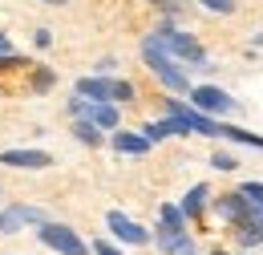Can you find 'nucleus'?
I'll return each instance as SVG.
<instances>
[{"label":"nucleus","mask_w":263,"mask_h":255,"mask_svg":"<svg viewBox=\"0 0 263 255\" xmlns=\"http://www.w3.org/2000/svg\"><path fill=\"white\" fill-rule=\"evenodd\" d=\"M142 61L150 65L154 73H158V81H162L166 89H174V94H186V89H191V81H186V73H182V65L174 61L170 53H162V49H158V45H154L150 37L142 41Z\"/></svg>","instance_id":"1"},{"label":"nucleus","mask_w":263,"mask_h":255,"mask_svg":"<svg viewBox=\"0 0 263 255\" xmlns=\"http://www.w3.org/2000/svg\"><path fill=\"white\" fill-rule=\"evenodd\" d=\"M49 251H57V255H89V243L73 231V227H65V223H41V235H36Z\"/></svg>","instance_id":"2"},{"label":"nucleus","mask_w":263,"mask_h":255,"mask_svg":"<svg viewBox=\"0 0 263 255\" xmlns=\"http://www.w3.org/2000/svg\"><path fill=\"white\" fill-rule=\"evenodd\" d=\"M77 97H85V101H130L134 85L130 81H114V77H81Z\"/></svg>","instance_id":"3"},{"label":"nucleus","mask_w":263,"mask_h":255,"mask_svg":"<svg viewBox=\"0 0 263 255\" xmlns=\"http://www.w3.org/2000/svg\"><path fill=\"white\" fill-rule=\"evenodd\" d=\"M162 53H170V57H178V61H206V53H202V45H198L191 32H174V29H158L154 37H150Z\"/></svg>","instance_id":"4"},{"label":"nucleus","mask_w":263,"mask_h":255,"mask_svg":"<svg viewBox=\"0 0 263 255\" xmlns=\"http://www.w3.org/2000/svg\"><path fill=\"white\" fill-rule=\"evenodd\" d=\"M191 105H195L198 114H206V118H219V114L239 110V105H235V97L223 94L219 85H195V89H191Z\"/></svg>","instance_id":"5"},{"label":"nucleus","mask_w":263,"mask_h":255,"mask_svg":"<svg viewBox=\"0 0 263 255\" xmlns=\"http://www.w3.org/2000/svg\"><path fill=\"white\" fill-rule=\"evenodd\" d=\"M41 223H45V211H41V207L16 203V207H4V211H0V235H16V231H25V227H41Z\"/></svg>","instance_id":"6"},{"label":"nucleus","mask_w":263,"mask_h":255,"mask_svg":"<svg viewBox=\"0 0 263 255\" xmlns=\"http://www.w3.org/2000/svg\"><path fill=\"white\" fill-rule=\"evenodd\" d=\"M105 223H109V231H114L122 243H130V247H146V243H150V231L142 223H134L130 215H122V211H109Z\"/></svg>","instance_id":"7"},{"label":"nucleus","mask_w":263,"mask_h":255,"mask_svg":"<svg viewBox=\"0 0 263 255\" xmlns=\"http://www.w3.org/2000/svg\"><path fill=\"white\" fill-rule=\"evenodd\" d=\"M215 215H219L223 223H231V227L247 223V219H259V215H255V207H251L239 191H235V194H223V198L215 203Z\"/></svg>","instance_id":"8"},{"label":"nucleus","mask_w":263,"mask_h":255,"mask_svg":"<svg viewBox=\"0 0 263 255\" xmlns=\"http://www.w3.org/2000/svg\"><path fill=\"white\" fill-rule=\"evenodd\" d=\"M0 162L4 166H16V170H45V166H53V158L45 150H4Z\"/></svg>","instance_id":"9"},{"label":"nucleus","mask_w":263,"mask_h":255,"mask_svg":"<svg viewBox=\"0 0 263 255\" xmlns=\"http://www.w3.org/2000/svg\"><path fill=\"white\" fill-rule=\"evenodd\" d=\"M109 142H114V150H118V154H134V158H138V154H146V150L154 146L146 134H134V130H114V138H109Z\"/></svg>","instance_id":"10"},{"label":"nucleus","mask_w":263,"mask_h":255,"mask_svg":"<svg viewBox=\"0 0 263 255\" xmlns=\"http://www.w3.org/2000/svg\"><path fill=\"white\" fill-rule=\"evenodd\" d=\"M150 142H162V138H182V134H191V126L182 122V118H174V114H166L162 122H150V126L142 130Z\"/></svg>","instance_id":"11"},{"label":"nucleus","mask_w":263,"mask_h":255,"mask_svg":"<svg viewBox=\"0 0 263 255\" xmlns=\"http://www.w3.org/2000/svg\"><path fill=\"white\" fill-rule=\"evenodd\" d=\"M166 255H198V247L191 243V235L186 231H158V239H154Z\"/></svg>","instance_id":"12"},{"label":"nucleus","mask_w":263,"mask_h":255,"mask_svg":"<svg viewBox=\"0 0 263 255\" xmlns=\"http://www.w3.org/2000/svg\"><path fill=\"white\" fill-rule=\"evenodd\" d=\"M206 198H211V187H206V183H195V187L186 191V198L178 203V211H182L186 219H195V215H202V207H206Z\"/></svg>","instance_id":"13"},{"label":"nucleus","mask_w":263,"mask_h":255,"mask_svg":"<svg viewBox=\"0 0 263 255\" xmlns=\"http://www.w3.org/2000/svg\"><path fill=\"white\" fill-rule=\"evenodd\" d=\"M235 239L243 243V247H259L263 243V219H247V223L235 227Z\"/></svg>","instance_id":"14"},{"label":"nucleus","mask_w":263,"mask_h":255,"mask_svg":"<svg viewBox=\"0 0 263 255\" xmlns=\"http://www.w3.org/2000/svg\"><path fill=\"white\" fill-rule=\"evenodd\" d=\"M162 231H186V215H182L174 203L162 207Z\"/></svg>","instance_id":"15"},{"label":"nucleus","mask_w":263,"mask_h":255,"mask_svg":"<svg viewBox=\"0 0 263 255\" xmlns=\"http://www.w3.org/2000/svg\"><path fill=\"white\" fill-rule=\"evenodd\" d=\"M73 134H77V138H81L85 146H98V142H101V130L93 126L89 118H77V126H73Z\"/></svg>","instance_id":"16"},{"label":"nucleus","mask_w":263,"mask_h":255,"mask_svg":"<svg viewBox=\"0 0 263 255\" xmlns=\"http://www.w3.org/2000/svg\"><path fill=\"white\" fill-rule=\"evenodd\" d=\"M239 194L255 207V215L263 219V183H243V187H239Z\"/></svg>","instance_id":"17"},{"label":"nucleus","mask_w":263,"mask_h":255,"mask_svg":"<svg viewBox=\"0 0 263 255\" xmlns=\"http://www.w3.org/2000/svg\"><path fill=\"white\" fill-rule=\"evenodd\" d=\"M206 12H219V16H231L235 12V0H198Z\"/></svg>","instance_id":"18"},{"label":"nucleus","mask_w":263,"mask_h":255,"mask_svg":"<svg viewBox=\"0 0 263 255\" xmlns=\"http://www.w3.org/2000/svg\"><path fill=\"white\" fill-rule=\"evenodd\" d=\"M36 89H49L53 85V69H36V81H33Z\"/></svg>","instance_id":"19"},{"label":"nucleus","mask_w":263,"mask_h":255,"mask_svg":"<svg viewBox=\"0 0 263 255\" xmlns=\"http://www.w3.org/2000/svg\"><path fill=\"white\" fill-rule=\"evenodd\" d=\"M211 166H215V170H235V158H231V154H215Z\"/></svg>","instance_id":"20"},{"label":"nucleus","mask_w":263,"mask_h":255,"mask_svg":"<svg viewBox=\"0 0 263 255\" xmlns=\"http://www.w3.org/2000/svg\"><path fill=\"white\" fill-rule=\"evenodd\" d=\"M89 251H93V255H122L118 247H114V243H105V239H98V243H93Z\"/></svg>","instance_id":"21"},{"label":"nucleus","mask_w":263,"mask_h":255,"mask_svg":"<svg viewBox=\"0 0 263 255\" xmlns=\"http://www.w3.org/2000/svg\"><path fill=\"white\" fill-rule=\"evenodd\" d=\"M154 8H162V12L174 16V12H182V0H154Z\"/></svg>","instance_id":"22"},{"label":"nucleus","mask_w":263,"mask_h":255,"mask_svg":"<svg viewBox=\"0 0 263 255\" xmlns=\"http://www.w3.org/2000/svg\"><path fill=\"white\" fill-rule=\"evenodd\" d=\"M33 41H36V49H49V45H53V32H49V29H36Z\"/></svg>","instance_id":"23"},{"label":"nucleus","mask_w":263,"mask_h":255,"mask_svg":"<svg viewBox=\"0 0 263 255\" xmlns=\"http://www.w3.org/2000/svg\"><path fill=\"white\" fill-rule=\"evenodd\" d=\"M0 53H12V41H8L4 32H0Z\"/></svg>","instance_id":"24"},{"label":"nucleus","mask_w":263,"mask_h":255,"mask_svg":"<svg viewBox=\"0 0 263 255\" xmlns=\"http://www.w3.org/2000/svg\"><path fill=\"white\" fill-rule=\"evenodd\" d=\"M45 4H69V0H45Z\"/></svg>","instance_id":"25"},{"label":"nucleus","mask_w":263,"mask_h":255,"mask_svg":"<svg viewBox=\"0 0 263 255\" xmlns=\"http://www.w3.org/2000/svg\"><path fill=\"white\" fill-rule=\"evenodd\" d=\"M215 255H231V251H215Z\"/></svg>","instance_id":"26"}]
</instances>
